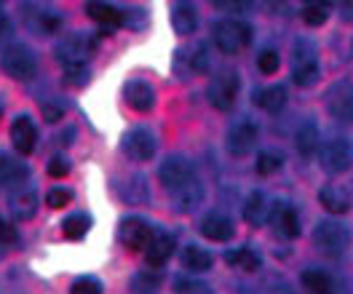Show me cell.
I'll use <instances>...</instances> for the list:
<instances>
[{
    "label": "cell",
    "mask_w": 353,
    "mask_h": 294,
    "mask_svg": "<svg viewBox=\"0 0 353 294\" xmlns=\"http://www.w3.org/2000/svg\"><path fill=\"white\" fill-rule=\"evenodd\" d=\"M172 204H174V211H179V214L196 211L203 204V185L199 182V177L193 182H188V185H182V187H176V190H172Z\"/></svg>",
    "instance_id": "e0dca14e"
},
{
    "label": "cell",
    "mask_w": 353,
    "mask_h": 294,
    "mask_svg": "<svg viewBox=\"0 0 353 294\" xmlns=\"http://www.w3.org/2000/svg\"><path fill=\"white\" fill-rule=\"evenodd\" d=\"M201 233H203L209 241H230L233 233H236V225H233V220H230L228 214H222V211H209V214L203 217V222H201Z\"/></svg>",
    "instance_id": "d6986e66"
},
{
    "label": "cell",
    "mask_w": 353,
    "mask_h": 294,
    "mask_svg": "<svg viewBox=\"0 0 353 294\" xmlns=\"http://www.w3.org/2000/svg\"><path fill=\"white\" fill-rule=\"evenodd\" d=\"M281 166H284V156H281L279 150H263V153L257 156V174H263V177L276 174Z\"/></svg>",
    "instance_id": "d6a6232c"
},
{
    "label": "cell",
    "mask_w": 353,
    "mask_h": 294,
    "mask_svg": "<svg viewBox=\"0 0 353 294\" xmlns=\"http://www.w3.org/2000/svg\"><path fill=\"white\" fill-rule=\"evenodd\" d=\"M172 24H174L176 35H190L199 24V14L193 3H174L172 6Z\"/></svg>",
    "instance_id": "cb8c5ba5"
},
{
    "label": "cell",
    "mask_w": 353,
    "mask_h": 294,
    "mask_svg": "<svg viewBox=\"0 0 353 294\" xmlns=\"http://www.w3.org/2000/svg\"><path fill=\"white\" fill-rule=\"evenodd\" d=\"M123 99H126V105L132 107L134 113H150L155 105V91L150 83L134 78V81L126 83V89H123Z\"/></svg>",
    "instance_id": "5bb4252c"
},
{
    "label": "cell",
    "mask_w": 353,
    "mask_h": 294,
    "mask_svg": "<svg viewBox=\"0 0 353 294\" xmlns=\"http://www.w3.org/2000/svg\"><path fill=\"white\" fill-rule=\"evenodd\" d=\"M129 204H139V201H145L148 198V180L142 177V174H134L126 180V187H123V193H121Z\"/></svg>",
    "instance_id": "1f68e13d"
},
{
    "label": "cell",
    "mask_w": 353,
    "mask_h": 294,
    "mask_svg": "<svg viewBox=\"0 0 353 294\" xmlns=\"http://www.w3.org/2000/svg\"><path fill=\"white\" fill-rule=\"evenodd\" d=\"M48 174L51 177H67L70 174V160L65 156H54L48 160Z\"/></svg>",
    "instance_id": "60d3db41"
},
{
    "label": "cell",
    "mask_w": 353,
    "mask_h": 294,
    "mask_svg": "<svg viewBox=\"0 0 353 294\" xmlns=\"http://www.w3.org/2000/svg\"><path fill=\"white\" fill-rule=\"evenodd\" d=\"M172 254H174V235H172V233H163V230H155L150 244L145 246V260H148V265L161 268V265H166V260H169Z\"/></svg>",
    "instance_id": "ac0fdd59"
},
{
    "label": "cell",
    "mask_w": 353,
    "mask_h": 294,
    "mask_svg": "<svg viewBox=\"0 0 353 294\" xmlns=\"http://www.w3.org/2000/svg\"><path fill=\"white\" fill-rule=\"evenodd\" d=\"M239 72L236 70H220L214 78H212V83H209V91H206V96H209V105L214 107V110H220V113H228L233 105H236V96H239Z\"/></svg>",
    "instance_id": "52a82bcc"
},
{
    "label": "cell",
    "mask_w": 353,
    "mask_h": 294,
    "mask_svg": "<svg viewBox=\"0 0 353 294\" xmlns=\"http://www.w3.org/2000/svg\"><path fill=\"white\" fill-rule=\"evenodd\" d=\"M319 160L327 174H343L353 166V142L348 136H332L319 147Z\"/></svg>",
    "instance_id": "8992f818"
},
{
    "label": "cell",
    "mask_w": 353,
    "mask_h": 294,
    "mask_svg": "<svg viewBox=\"0 0 353 294\" xmlns=\"http://www.w3.org/2000/svg\"><path fill=\"white\" fill-rule=\"evenodd\" d=\"M8 209H11V214H14L19 222L32 220V217L38 214V193H35V190H30V187L17 190V193L8 198Z\"/></svg>",
    "instance_id": "ffe728a7"
},
{
    "label": "cell",
    "mask_w": 353,
    "mask_h": 294,
    "mask_svg": "<svg viewBox=\"0 0 353 294\" xmlns=\"http://www.w3.org/2000/svg\"><path fill=\"white\" fill-rule=\"evenodd\" d=\"M86 14L94 22L105 24V27H121L126 22V14L110 3H86Z\"/></svg>",
    "instance_id": "d4e9b609"
},
{
    "label": "cell",
    "mask_w": 353,
    "mask_h": 294,
    "mask_svg": "<svg viewBox=\"0 0 353 294\" xmlns=\"http://www.w3.org/2000/svg\"><path fill=\"white\" fill-rule=\"evenodd\" d=\"M241 294H294L284 278H265L263 284L252 286V289H243Z\"/></svg>",
    "instance_id": "e575fe53"
},
{
    "label": "cell",
    "mask_w": 353,
    "mask_h": 294,
    "mask_svg": "<svg viewBox=\"0 0 353 294\" xmlns=\"http://www.w3.org/2000/svg\"><path fill=\"white\" fill-rule=\"evenodd\" d=\"M319 75H321V67H319L316 43L310 38H297L292 45V81H294V86H300V89L316 86Z\"/></svg>",
    "instance_id": "6da1fadb"
},
{
    "label": "cell",
    "mask_w": 353,
    "mask_h": 294,
    "mask_svg": "<svg viewBox=\"0 0 353 294\" xmlns=\"http://www.w3.org/2000/svg\"><path fill=\"white\" fill-rule=\"evenodd\" d=\"M252 38H254V30L243 19H222V22L214 24V43L228 56L241 54L243 48H249Z\"/></svg>",
    "instance_id": "3957f363"
},
{
    "label": "cell",
    "mask_w": 353,
    "mask_h": 294,
    "mask_svg": "<svg viewBox=\"0 0 353 294\" xmlns=\"http://www.w3.org/2000/svg\"><path fill=\"white\" fill-rule=\"evenodd\" d=\"M268 214H270V201H268V196L260 193V190H254V193L246 198V204H243V220L252 227H260V225H265Z\"/></svg>",
    "instance_id": "7402d4cb"
},
{
    "label": "cell",
    "mask_w": 353,
    "mask_h": 294,
    "mask_svg": "<svg viewBox=\"0 0 353 294\" xmlns=\"http://www.w3.org/2000/svg\"><path fill=\"white\" fill-rule=\"evenodd\" d=\"M174 292L176 294H214L206 281L193 278V275H179L174 281Z\"/></svg>",
    "instance_id": "836d02e7"
},
{
    "label": "cell",
    "mask_w": 353,
    "mask_h": 294,
    "mask_svg": "<svg viewBox=\"0 0 353 294\" xmlns=\"http://www.w3.org/2000/svg\"><path fill=\"white\" fill-rule=\"evenodd\" d=\"M348 244H351V233L337 220H319L313 227V246L324 257H343Z\"/></svg>",
    "instance_id": "7a4b0ae2"
},
{
    "label": "cell",
    "mask_w": 353,
    "mask_h": 294,
    "mask_svg": "<svg viewBox=\"0 0 353 294\" xmlns=\"http://www.w3.org/2000/svg\"><path fill=\"white\" fill-rule=\"evenodd\" d=\"M327 110H330L332 120L351 126L353 123V83L351 81H337L330 91H327Z\"/></svg>",
    "instance_id": "8fae6325"
},
{
    "label": "cell",
    "mask_w": 353,
    "mask_h": 294,
    "mask_svg": "<svg viewBox=\"0 0 353 294\" xmlns=\"http://www.w3.org/2000/svg\"><path fill=\"white\" fill-rule=\"evenodd\" d=\"M260 107L263 110H268V113H279L284 105H287V89L284 86H268L265 91H260Z\"/></svg>",
    "instance_id": "f546056e"
},
{
    "label": "cell",
    "mask_w": 353,
    "mask_h": 294,
    "mask_svg": "<svg viewBox=\"0 0 353 294\" xmlns=\"http://www.w3.org/2000/svg\"><path fill=\"white\" fill-rule=\"evenodd\" d=\"M319 201L332 214H345L351 209V196L340 185H324L321 193H319Z\"/></svg>",
    "instance_id": "603a6c76"
},
{
    "label": "cell",
    "mask_w": 353,
    "mask_h": 294,
    "mask_svg": "<svg viewBox=\"0 0 353 294\" xmlns=\"http://www.w3.org/2000/svg\"><path fill=\"white\" fill-rule=\"evenodd\" d=\"M279 65H281V59H279V54H276L273 48H265L263 54L257 56V67H260V72H265V75H273V72L279 70Z\"/></svg>",
    "instance_id": "74e56055"
},
{
    "label": "cell",
    "mask_w": 353,
    "mask_h": 294,
    "mask_svg": "<svg viewBox=\"0 0 353 294\" xmlns=\"http://www.w3.org/2000/svg\"><path fill=\"white\" fill-rule=\"evenodd\" d=\"M0 115H3V107H0Z\"/></svg>",
    "instance_id": "bcb514c9"
},
{
    "label": "cell",
    "mask_w": 353,
    "mask_h": 294,
    "mask_svg": "<svg viewBox=\"0 0 353 294\" xmlns=\"http://www.w3.org/2000/svg\"><path fill=\"white\" fill-rule=\"evenodd\" d=\"M27 174H30L27 163L17 160L8 153H0V185H19L27 180Z\"/></svg>",
    "instance_id": "484cf974"
},
{
    "label": "cell",
    "mask_w": 353,
    "mask_h": 294,
    "mask_svg": "<svg viewBox=\"0 0 353 294\" xmlns=\"http://www.w3.org/2000/svg\"><path fill=\"white\" fill-rule=\"evenodd\" d=\"M332 284H334V278H332L327 271H319V268H308V271H303V286H305V292L330 294Z\"/></svg>",
    "instance_id": "f1b7e54d"
},
{
    "label": "cell",
    "mask_w": 353,
    "mask_h": 294,
    "mask_svg": "<svg viewBox=\"0 0 353 294\" xmlns=\"http://www.w3.org/2000/svg\"><path fill=\"white\" fill-rule=\"evenodd\" d=\"M330 19V8L324 3H308L303 8V22L308 27H321V24Z\"/></svg>",
    "instance_id": "d590c367"
},
{
    "label": "cell",
    "mask_w": 353,
    "mask_h": 294,
    "mask_svg": "<svg viewBox=\"0 0 353 294\" xmlns=\"http://www.w3.org/2000/svg\"><path fill=\"white\" fill-rule=\"evenodd\" d=\"M70 201H72V193L65 190V187H54V190H48V196H46V204L51 206V209H65Z\"/></svg>",
    "instance_id": "f35d334b"
},
{
    "label": "cell",
    "mask_w": 353,
    "mask_h": 294,
    "mask_svg": "<svg viewBox=\"0 0 353 294\" xmlns=\"http://www.w3.org/2000/svg\"><path fill=\"white\" fill-rule=\"evenodd\" d=\"M294 147H297V153L300 156H313L319 147H321V132H319V126H316V120H303L300 123V129H297V134H294Z\"/></svg>",
    "instance_id": "44dd1931"
},
{
    "label": "cell",
    "mask_w": 353,
    "mask_h": 294,
    "mask_svg": "<svg viewBox=\"0 0 353 294\" xmlns=\"http://www.w3.org/2000/svg\"><path fill=\"white\" fill-rule=\"evenodd\" d=\"M257 134H260V132H257V123H254V120H249V118L236 120V123L228 129V136H225L228 153L236 156V158L249 156V153L257 147Z\"/></svg>",
    "instance_id": "9c48e42d"
},
{
    "label": "cell",
    "mask_w": 353,
    "mask_h": 294,
    "mask_svg": "<svg viewBox=\"0 0 353 294\" xmlns=\"http://www.w3.org/2000/svg\"><path fill=\"white\" fill-rule=\"evenodd\" d=\"M17 241V227L0 220V244H14Z\"/></svg>",
    "instance_id": "7bdbcfd3"
},
{
    "label": "cell",
    "mask_w": 353,
    "mask_h": 294,
    "mask_svg": "<svg viewBox=\"0 0 353 294\" xmlns=\"http://www.w3.org/2000/svg\"><path fill=\"white\" fill-rule=\"evenodd\" d=\"M225 262L228 265H233V268H241L246 273H254L260 271V254L254 249H249V246H243V249H233V251H225Z\"/></svg>",
    "instance_id": "83f0119b"
},
{
    "label": "cell",
    "mask_w": 353,
    "mask_h": 294,
    "mask_svg": "<svg viewBox=\"0 0 353 294\" xmlns=\"http://www.w3.org/2000/svg\"><path fill=\"white\" fill-rule=\"evenodd\" d=\"M11 142H14V147L22 156H30L35 150V145H38V129H35V123H32L30 115H19L11 123Z\"/></svg>",
    "instance_id": "2e32d148"
},
{
    "label": "cell",
    "mask_w": 353,
    "mask_h": 294,
    "mask_svg": "<svg viewBox=\"0 0 353 294\" xmlns=\"http://www.w3.org/2000/svg\"><path fill=\"white\" fill-rule=\"evenodd\" d=\"M179 260H182V268H188V271L193 273H203L212 268V254L206 249H201V246H196V244L185 246Z\"/></svg>",
    "instance_id": "4316f807"
},
{
    "label": "cell",
    "mask_w": 353,
    "mask_h": 294,
    "mask_svg": "<svg viewBox=\"0 0 353 294\" xmlns=\"http://www.w3.org/2000/svg\"><path fill=\"white\" fill-rule=\"evenodd\" d=\"M158 180L172 193L176 187L196 180V166H193V160L185 158V156H169V158H163L161 169H158Z\"/></svg>",
    "instance_id": "30bf717a"
},
{
    "label": "cell",
    "mask_w": 353,
    "mask_h": 294,
    "mask_svg": "<svg viewBox=\"0 0 353 294\" xmlns=\"http://www.w3.org/2000/svg\"><path fill=\"white\" fill-rule=\"evenodd\" d=\"M43 118L48 120V123H57V120H62V118H65V107H62V105H51V102H46Z\"/></svg>",
    "instance_id": "b9f144b4"
},
{
    "label": "cell",
    "mask_w": 353,
    "mask_h": 294,
    "mask_svg": "<svg viewBox=\"0 0 353 294\" xmlns=\"http://www.w3.org/2000/svg\"><path fill=\"white\" fill-rule=\"evenodd\" d=\"M214 8H220V11H249L252 3H214Z\"/></svg>",
    "instance_id": "f6af8a7d"
},
{
    "label": "cell",
    "mask_w": 353,
    "mask_h": 294,
    "mask_svg": "<svg viewBox=\"0 0 353 294\" xmlns=\"http://www.w3.org/2000/svg\"><path fill=\"white\" fill-rule=\"evenodd\" d=\"M22 19L35 35H54L62 27V17L46 3H22Z\"/></svg>",
    "instance_id": "ba28073f"
},
{
    "label": "cell",
    "mask_w": 353,
    "mask_h": 294,
    "mask_svg": "<svg viewBox=\"0 0 353 294\" xmlns=\"http://www.w3.org/2000/svg\"><path fill=\"white\" fill-rule=\"evenodd\" d=\"M153 233V227L148 225L145 220H139V217H129V220L121 222V241L129 249H145L150 244Z\"/></svg>",
    "instance_id": "9a60e30c"
},
{
    "label": "cell",
    "mask_w": 353,
    "mask_h": 294,
    "mask_svg": "<svg viewBox=\"0 0 353 294\" xmlns=\"http://www.w3.org/2000/svg\"><path fill=\"white\" fill-rule=\"evenodd\" d=\"M70 294H102V284L97 278H91V275H81V278L72 281Z\"/></svg>",
    "instance_id": "8d00e7d4"
},
{
    "label": "cell",
    "mask_w": 353,
    "mask_h": 294,
    "mask_svg": "<svg viewBox=\"0 0 353 294\" xmlns=\"http://www.w3.org/2000/svg\"><path fill=\"white\" fill-rule=\"evenodd\" d=\"M337 14H340V19H343V22L353 24V0L340 3V6H337Z\"/></svg>",
    "instance_id": "ee69618b"
},
{
    "label": "cell",
    "mask_w": 353,
    "mask_h": 294,
    "mask_svg": "<svg viewBox=\"0 0 353 294\" xmlns=\"http://www.w3.org/2000/svg\"><path fill=\"white\" fill-rule=\"evenodd\" d=\"M123 153L132 160H150L155 156V136L150 129H132L121 142Z\"/></svg>",
    "instance_id": "4fadbf2b"
},
{
    "label": "cell",
    "mask_w": 353,
    "mask_h": 294,
    "mask_svg": "<svg viewBox=\"0 0 353 294\" xmlns=\"http://www.w3.org/2000/svg\"><path fill=\"white\" fill-rule=\"evenodd\" d=\"M97 51V38L88 35V32H72V35H65L54 54H57V62H62L65 67H81L86 65L88 59L94 56Z\"/></svg>",
    "instance_id": "277c9868"
},
{
    "label": "cell",
    "mask_w": 353,
    "mask_h": 294,
    "mask_svg": "<svg viewBox=\"0 0 353 294\" xmlns=\"http://www.w3.org/2000/svg\"><path fill=\"white\" fill-rule=\"evenodd\" d=\"M91 227V217L88 214H70L65 222H62V233L70 241H81Z\"/></svg>",
    "instance_id": "4dcf8cb0"
},
{
    "label": "cell",
    "mask_w": 353,
    "mask_h": 294,
    "mask_svg": "<svg viewBox=\"0 0 353 294\" xmlns=\"http://www.w3.org/2000/svg\"><path fill=\"white\" fill-rule=\"evenodd\" d=\"M268 220H270L273 230H276L281 238H297V235H300V217H297L294 206L287 204V201H273Z\"/></svg>",
    "instance_id": "7c38bea8"
},
{
    "label": "cell",
    "mask_w": 353,
    "mask_h": 294,
    "mask_svg": "<svg viewBox=\"0 0 353 294\" xmlns=\"http://www.w3.org/2000/svg\"><path fill=\"white\" fill-rule=\"evenodd\" d=\"M0 67L8 78L14 81H30L38 72V59L35 51L24 43H11L3 48L0 54Z\"/></svg>",
    "instance_id": "5b68a950"
},
{
    "label": "cell",
    "mask_w": 353,
    "mask_h": 294,
    "mask_svg": "<svg viewBox=\"0 0 353 294\" xmlns=\"http://www.w3.org/2000/svg\"><path fill=\"white\" fill-rule=\"evenodd\" d=\"M65 78H67V83H70V86H86L88 78H91V72H88L86 65H81V67H67Z\"/></svg>",
    "instance_id": "ab89813d"
}]
</instances>
